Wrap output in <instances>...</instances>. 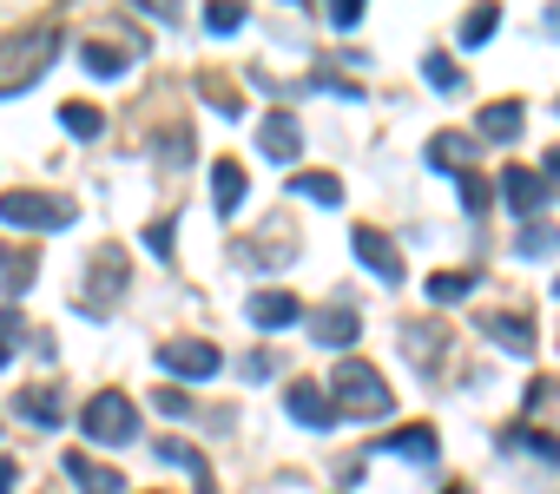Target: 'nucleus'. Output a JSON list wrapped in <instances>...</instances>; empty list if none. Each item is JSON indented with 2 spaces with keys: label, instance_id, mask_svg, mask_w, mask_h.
I'll return each mask as SVG.
<instances>
[{
  "label": "nucleus",
  "instance_id": "nucleus-1",
  "mask_svg": "<svg viewBox=\"0 0 560 494\" xmlns=\"http://www.w3.org/2000/svg\"><path fill=\"white\" fill-rule=\"evenodd\" d=\"M54 47H60V27H54V21H27L21 34L0 40V99L27 93V86L54 67Z\"/></svg>",
  "mask_w": 560,
  "mask_h": 494
},
{
  "label": "nucleus",
  "instance_id": "nucleus-2",
  "mask_svg": "<svg viewBox=\"0 0 560 494\" xmlns=\"http://www.w3.org/2000/svg\"><path fill=\"white\" fill-rule=\"evenodd\" d=\"M330 402H337V409H350V415H363V422H383V415L396 409L389 383H383L370 363H357V356L330 369Z\"/></svg>",
  "mask_w": 560,
  "mask_h": 494
},
{
  "label": "nucleus",
  "instance_id": "nucleus-3",
  "mask_svg": "<svg viewBox=\"0 0 560 494\" xmlns=\"http://www.w3.org/2000/svg\"><path fill=\"white\" fill-rule=\"evenodd\" d=\"M0 217L14 231H67L73 198H60V191H0Z\"/></svg>",
  "mask_w": 560,
  "mask_h": 494
},
{
  "label": "nucleus",
  "instance_id": "nucleus-4",
  "mask_svg": "<svg viewBox=\"0 0 560 494\" xmlns=\"http://www.w3.org/2000/svg\"><path fill=\"white\" fill-rule=\"evenodd\" d=\"M86 435L93 442H106V448H119V442H132V428H139V409H132V396L126 389H100L93 402H86Z\"/></svg>",
  "mask_w": 560,
  "mask_h": 494
},
{
  "label": "nucleus",
  "instance_id": "nucleus-5",
  "mask_svg": "<svg viewBox=\"0 0 560 494\" xmlns=\"http://www.w3.org/2000/svg\"><path fill=\"white\" fill-rule=\"evenodd\" d=\"M159 369H172V376H185V383H205V376H218V343H205V337H172V343H159Z\"/></svg>",
  "mask_w": 560,
  "mask_h": 494
},
{
  "label": "nucleus",
  "instance_id": "nucleus-6",
  "mask_svg": "<svg viewBox=\"0 0 560 494\" xmlns=\"http://www.w3.org/2000/svg\"><path fill=\"white\" fill-rule=\"evenodd\" d=\"M350 251L383 278V284H402V251H396V237L389 231H376V224H357L350 231Z\"/></svg>",
  "mask_w": 560,
  "mask_h": 494
},
{
  "label": "nucleus",
  "instance_id": "nucleus-7",
  "mask_svg": "<svg viewBox=\"0 0 560 494\" xmlns=\"http://www.w3.org/2000/svg\"><path fill=\"white\" fill-rule=\"evenodd\" d=\"M257 145H264V158H277V165H298V158H304V126H298L291 113H264V119H257Z\"/></svg>",
  "mask_w": 560,
  "mask_h": 494
},
{
  "label": "nucleus",
  "instance_id": "nucleus-8",
  "mask_svg": "<svg viewBox=\"0 0 560 494\" xmlns=\"http://www.w3.org/2000/svg\"><path fill=\"white\" fill-rule=\"evenodd\" d=\"M284 409H291V415H298L304 428H337V402H330V396H324V389H317L311 376L284 389Z\"/></svg>",
  "mask_w": 560,
  "mask_h": 494
},
{
  "label": "nucleus",
  "instance_id": "nucleus-9",
  "mask_svg": "<svg viewBox=\"0 0 560 494\" xmlns=\"http://www.w3.org/2000/svg\"><path fill=\"white\" fill-rule=\"evenodd\" d=\"M521 99H488L481 106V119H475V139H488V145H508V139H521Z\"/></svg>",
  "mask_w": 560,
  "mask_h": 494
},
{
  "label": "nucleus",
  "instance_id": "nucleus-10",
  "mask_svg": "<svg viewBox=\"0 0 560 494\" xmlns=\"http://www.w3.org/2000/svg\"><path fill=\"white\" fill-rule=\"evenodd\" d=\"M501 198H508L521 217H534V211H540V198H547V178H540L534 165H508V172H501Z\"/></svg>",
  "mask_w": 560,
  "mask_h": 494
},
{
  "label": "nucleus",
  "instance_id": "nucleus-11",
  "mask_svg": "<svg viewBox=\"0 0 560 494\" xmlns=\"http://www.w3.org/2000/svg\"><path fill=\"white\" fill-rule=\"evenodd\" d=\"M67 474L80 481V494H126V474H119V468H106V461H93L86 448H73V455H67Z\"/></svg>",
  "mask_w": 560,
  "mask_h": 494
},
{
  "label": "nucleus",
  "instance_id": "nucleus-12",
  "mask_svg": "<svg viewBox=\"0 0 560 494\" xmlns=\"http://www.w3.org/2000/svg\"><path fill=\"white\" fill-rule=\"evenodd\" d=\"M298 317H304V304L291 291H257L250 297V324H264V330H291Z\"/></svg>",
  "mask_w": 560,
  "mask_h": 494
},
{
  "label": "nucleus",
  "instance_id": "nucleus-13",
  "mask_svg": "<svg viewBox=\"0 0 560 494\" xmlns=\"http://www.w3.org/2000/svg\"><path fill=\"white\" fill-rule=\"evenodd\" d=\"M311 337H317V343H330V350H343V343H357V337H363V317H357V310H343V304H330V310H317V317H311Z\"/></svg>",
  "mask_w": 560,
  "mask_h": 494
},
{
  "label": "nucleus",
  "instance_id": "nucleus-14",
  "mask_svg": "<svg viewBox=\"0 0 560 494\" xmlns=\"http://www.w3.org/2000/svg\"><path fill=\"white\" fill-rule=\"evenodd\" d=\"M468 158H475V139H468V132H435V139H429V165H435V172H455V178H462V172H475Z\"/></svg>",
  "mask_w": 560,
  "mask_h": 494
},
{
  "label": "nucleus",
  "instance_id": "nucleus-15",
  "mask_svg": "<svg viewBox=\"0 0 560 494\" xmlns=\"http://www.w3.org/2000/svg\"><path fill=\"white\" fill-rule=\"evenodd\" d=\"M481 330L501 343V350H514V356H534V324L527 317H508V310H488L481 317Z\"/></svg>",
  "mask_w": 560,
  "mask_h": 494
},
{
  "label": "nucleus",
  "instance_id": "nucleus-16",
  "mask_svg": "<svg viewBox=\"0 0 560 494\" xmlns=\"http://www.w3.org/2000/svg\"><path fill=\"white\" fill-rule=\"evenodd\" d=\"M383 448H389V455H409V461H435V455H442V442H435L429 422H409V428L383 435Z\"/></svg>",
  "mask_w": 560,
  "mask_h": 494
},
{
  "label": "nucleus",
  "instance_id": "nucleus-17",
  "mask_svg": "<svg viewBox=\"0 0 560 494\" xmlns=\"http://www.w3.org/2000/svg\"><path fill=\"white\" fill-rule=\"evenodd\" d=\"M237 198H244V165L237 158H218L211 165V204H218V217H231Z\"/></svg>",
  "mask_w": 560,
  "mask_h": 494
},
{
  "label": "nucleus",
  "instance_id": "nucleus-18",
  "mask_svg": "<svg viewBox=\"0 0 560 494\" xmlns=\"http://www.w3.org/2000/svg\"><path fill=\"white\" fill-rule=\"evenodd\" d=\"M126 291V251H119V244H106V251H100V284H86V297L93 304H113Z\"/></svg>",
  "mask_w": 560,
  "mask_h": 494
},
{
  "label": "nucleus",
  "instance_id": "nucleus-19",
  "mask_svg": "<svg viewBox=\"0 0 560 494\" xmlns=\"http://www.w3.org/2000/svg\"><path fill=\"white\" fill-rule=\"evenodd\" d=\"M34 251H14V244H0V291H8V297H21L27 284H34Z\"/></svg>",
  "mask_w": 560,
  "mask_h": 494
},
{
  "label": "nucleus",
  "instance_id": "nucleus-20",
  "mask_svg": "<svg viewBox=\"0 0 560 494\" xmlns=\"http://www.w3.org/2000/svg\"><path fill=\"white\" fill-rule=\"evenodd\" d=\"M14 409H21L27 422H40V428H54V422H60V389H40V383H27V389L14 396Z\"/></svg>",
  "mask_w": 560,
  "mask_h": 494
},
{
  "label": "nucleus",
  "instance_id": "nucleus-21",
  "mask_svg": "<svg viewBox=\"0 0 560 494\" xmlns=\"http://www.w3.org/2000/svg\"><path fill=\"white\" fill-rule=\"evenodd\" d=\"M60 126H67L73 139H100V132H106V113H100L93 99H67V106H60Z\"/></svg>",
  "mask_w": 560,
  "mask_h": 494
},
{
  "label": "nucleus",
  "instance_id": "nucleus-22",
  "mask_svg": "<svg viewBox=\"0 0 560 494\" xmlns=\"http://www.w3.org/2000/svg\"><path fill=\"white\" fill-rule=\"evenodd\" d=\"M291 191L311 198V204H343V178H337V172H298Z\"/></svg>",
  "mask_w": 560,
  "mask_h": 494
},
{
  "label": "nucleus",
  "instance_id": "nucleus-23",
  "mask_svg": "<svg viewBox=\"0 0 560 494\" xmlns=\"http://www.w3.org/2000/svg\"><path fill=\"white\" fill-rule=\"evenodd\" d=\"M132 67V54L126 47H113V40H86V73H100V80H119Z\"/></svg>",
  "mask_w": 560,
  "mask_h": 494
},
{
  "label": "nucleus",
  "instance_id": "nucleus-24",
  "mask_svg": "<svg viewBox=\"0 0 560 494\" xmlns=\"http://www.w3.org/2000/svg\"><path fill=\"white\" fill-rule=\"evenodd\" d=\"M553 244H560V224L534 217V224H521V237H514V251H521V258H547Z\"/></svg>",
  "mask_w": 560,
  "mask_h": 494
},
{
  "label": "nucleus",
  "instance_id": "nucleus-25",
  "mask_svg": "<svg viewBox=\"0 0 560 494\" xmlns=\"http://www.w3.org/2000/svg\"><path fill=\"white\" fill-rule=\"evenodd\" d=\"M159 455H165V461H178V468H191L198 494H211V461H205L198 448H185V442H172V435H165V442H159Z\"/></svg>",
  "mask_w": 560,
  "mask_h": 494
},
{
  "label": "nucleus",
  "instance_id": "nucleus-26",
  "mask_svg": "<svg viewBox=\"0 0 560 494\" xmlns=\"http://www.w3.org/2000/svg\"><path fill=\"white\" fill-rule=\"evenodd\" d=\"M468 291H475V271H435V278H429V297H435V304H462Z\"/></svg>",
  "mask_w": 560,
  "mask_h": 494
},
{
  "label": "nucleus",
  "instance_id": "nucleus-27",
  "mask_svg": "<svg viewBox=\"0 0 560 494\" xmlns=\"http://www.w3.org/2000/svg\"><path fill=\"white\" fill-rule=\"evenodd\" d=\"M27 343V317L21 310H0V369H8V356Z\"/></svg>",
  "mask_w": 560,
  "mask_h": 494
},
{
  "label": "nucleus",
  "instance_id": "nucleus-28",
  "mask_svg": "<svg viewBox=\"0 0 560 494\" xmlns=\"http://www.w3.org/2000/svg\"><path fill=\"white\" fill-rule=\"evenodd\" d=\"M494 27H501V8H475V14L462 21V47H481Z\"/></svg>",
  "mask_w": 560,
  "mask_h": 494
},
{
  "label": "nucleus",
  "instance_id": "nucleus-29",
  "mask_svg": "<svg viewBox=\"0 0 560 494\" xmlns=\"http://www.w3.org/2000/svg\"><path fill=\"white\" fill-rule=\"evenodd\" d=\"M205 27H211V34H237V27H244V8H237V0H211V8H205Z\"/></svg>",
  "mask_w": 560,
  "mask_h": 494
},
{
  "label": "nucleus",
  "instance_id": "nucleus-30",
  "mask_svg": "<svg viewBox=\"0 0 560 494\" xmlns=\"http://www.w3.org/2000/svg\"><path fill=\"white\" fill-rule=\"evenodd\" d=\"M422 80H429L435 93H455V86H462V73H455V60H442V54H429V60H422Z\"/></svg>",
  "mask_w": 560,
  "mask_h": 494
},
{
  "label": "nucleus",
  "instance_id": "nucleus-31",
  "mask_svg": "<svg viewBox=\"0 0 560 494\" xmlns=\"http://www.w3.org/2000/svg\"><path fill=\"white\" fill-rule=\"evenodd\" d=\"M402 356L429 363V356H435V324H409V330H402Z\"/></svg>",
  "mask_w": 560,
  "mask_h": 494
},
{
  "label": "nucleus",
  "instance_id": "nucleus-32",
  "mask_svg": "<svg viewBox=\"0 0 560 494\" xmlns=\"http://www.w3.org/2000/svg\"><path fill=\"white\" fill-rule=\"evenodd\" d=\"M311 86H324V93H343V99H363V86H357L350 73H337V67H317V73H311Z\"/></svg>",
  "mask_w": 560,
  "mask_h": 494
},
{
  "label": "nucleus",
  "instance_id": "nucleus-33",
  "mask_svg": "<svg viewBox=\"0 0 560 494\" xmlns=\"http://www.w3.org/2000/svg\"><path fill=\"white\" fill-rule=\"evenodd\" d=\"M462 204H468L475 217H481V211L494 204V191H488V178H481V172H462Z\"/></svg>",
  "mask_w": 560,
  "mask_h": 494
},
{
  "label": "nucleus",
  "instance_id": "nucleus-34",
  "mask_svg": "<svg viewBox=\"0 0 560 494\" xmlns=\"http://www.w3.org/2000/svg\"><path fill=\"white\" fill-rule=\"evenodd\" d=\"M501 442H508V448H514V442H527V448H540L547 461H560V435H540V428H514V435H501Z\"/></svg>",
  "mask_w": 560,
  "mask_h": 494
},
{
  "label": "nucleus",
  "instance_id": "nucleus-35",
  "mask_svg": "<svg viewBox=\"0 0 560 494\" xmlns=\"http://www.w3.org/2000/svg\"><path fill=\"white\" fill-rule=\"evenodd\" d=\"M357 21H363V0H330V27L337 34H350Z\"/></svg>",
  "mask_w": 560,
  "mask_h": 494
},
{
  "label": "nucleus",
  "instance_id": "nucleus-36",
  "mask_svg": "<svg viewBox=\"0 0 560 494\" xmlns=\"http://www.w3.org/2000/svg\"><path fill=\"white\" fill-rule=\"evenodd\" d=\"M205 99H211V106H218L224 119H237V93H231V86H218V80H205Z\"/></svg>",
  "mask_w": 560,
  "mask_h": 494
},
{
  "label": "nucleus",
  "instance_id": "nucleus-37",
  "mask_svg": "<svg viewBox=\"0 0 560 494\" xmlns=\"http://www.w3.org/2000/svg\"><path fill=\"white\" fill-rule=\"evenodd\" d=\"M145 244H152V251H159V258H172V217H159V224L145 231Z\"/></svg>",
  "mask_w": 560,
  "mask_h": 494
},
{
  "label": "nucleus",
  "instance_id": "nucleus-38",
  "mask_svg": "<svg viewBox=\"0 0 560 494\" xmlns=\"http://www.w3.org/2000/svg\"><path fill=\"white\" fill-rule=\"evenodd\" d=\"M152 402H159V409H165V415H191V402H185V389H159V396H152Z\"/></svg>",
  "mask_w": 560,
  "mask_h": 494
},
{
  "label": "nucleus",
  "instance_id": "nucleus-39",
  "mask_svg": "<svg viewBox=\"0 0 560 494\" xmlns=\"http://www.w3.org/2000/svg\"><path fill=\"white\" fill-rule=\"evenodd\" d=\"M540 178H547V191H560V145H547V158H540Z\"/></svg>",
  "mask_w": 560,
  "mask_h": 494
},
{
  "label": "nucleus",
  "instance_id": "nucleus-40",
  "mask_svg": "<svg viewBox=\"0 0 560 494\" xmlns=\"http://www.w3.org/2000/svg\"><path fill=\"white\" fill-rule=\"evenodd\" d=\"M159 145H165V158H172V165H185V132H165Z\"/></svg>",
  "mask_w": 560,
  "mask_h": 494
},
{
  "label": "nucleus",
  "instance_id": "nucleus-41",
  "mask_svg": "<svg viewBox=\"0 0 560 494\" xmlns=\"http://www.w3.org/2000/svg\"><path fill=\"white\" fill-rule=\"evenodd\" d=\"M14 481H21V468H14L8 455H0V494H14Z\"/></svg>",
  "mask_w": 560,
  "mask_h": 494
},
{
  "label": "nucleus",
  "instance_id": "nucleus-42",
  "mask_svg": "<svg viewBox=\"0 0 560 494\" xmlns=\"http://www.w3.org/2000/svg\"><path fill=\"white\" fill-rule=\"evenodd\" d=\"M553 291H560V284H553Z\"/></svg>",
  "mask_w": 560,
  "mask_h": 494
}]
</instances>
